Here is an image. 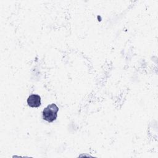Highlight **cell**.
Masks as SVG:
<instances>
[{"instance_id": "cell-2", "label": "cell", "mask_w": 158, "mask_h": 158, "mask_svg": "<svg viewBox=\"0 0 158 158\" xmlns=\"http://www.w3.org/2000/svg\"><path fill=\"white\" fill-rule=\"evenodd\" d=\"M27 104L31 107H38L41 105V97L38 94H31L27 99Z\"/></svg>"}, {"instance_id": "cell-1", "label": "cell", "mask_w": 158, "mask_h": 158, "mask_svg": "<svg viewBox=\"0 0 158 158\" xmlns=\"http://www.w3.org/2000/svg\"><path fill=\"white\" fill-rule=\"evenodd\" d=\"M58 111L59 108L56 106V104H55L54 103L49 104L43 110V118L44 120L48 122H52L56 119Z\"/></svg>"}]
</instances>
